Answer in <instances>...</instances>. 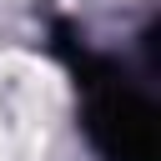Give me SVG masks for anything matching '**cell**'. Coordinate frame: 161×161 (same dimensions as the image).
<instances>
[{
	"instance_id": "obj_1",
	"label": "cell",
	"mask_w": 161,
	"mask_h": 161,
	"mask_svg": "<svg viewBox=\"0 0 161 161\" xmlns=\"http://www.w3.org/2000/svg\"><path fill=\"white\" fill-rule=\"evenodd\" d=\"M0 156H5V131H0Z\"/></svg>"
}]
</instances>
